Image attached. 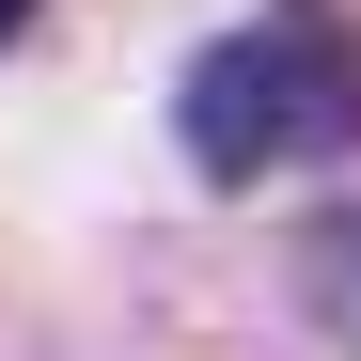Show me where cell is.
Returning a JSON list of instances; mask_svg holds the SVG:
<instances>
[{
  "instance_id": "6da1fadb",
  "label": "cell",
  "mask_w": 361,
  "mask_h": 361,
  "mask_svg": "<svg viewBox=\"0 0 361 361\" xmlns=\"http://www.w3.org/2000/svg\"><path fill=\"white\" fill-rule=\"evenodd\" d=\"M173 142L204 189H267V173L361 157V16L345 0H267L235 16L189 79H173Z\"/></svg>"
},
{
  "instance_id": "7a4b0ae2",
  "label": "cell",
  "mask_w": 361,
  "mask_h": 361,
  "mask_svg": "<svg viewBox=\"0 0 361 361\" xmlns=\"http://www.w3.org/2000/svg\"><path fill=\"white\" fill-rule=\"evenodd\" d=\"M0 32H32V0H0Z\"/></svg>"
}]
</instances>
